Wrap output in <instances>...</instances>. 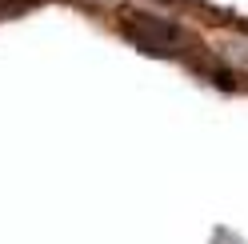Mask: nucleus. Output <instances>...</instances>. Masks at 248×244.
Wrapping results in <instances>:
<instances>
[{
  "instance_id": "obj_1",
  "label": "nucleus",
  "mask_w": 248,
  "mask_h": 244,
  "mask_svg": "<svg viewBox=\"0 0 248 244\" xmlns=\"http://www.w3.org/2000/svg\"><path fill=\"white\" fill-rule=\"evenodd\" d=\"M132 44H140L148 52H160V56H180L184 48H192V36L184 28L168 24V20H156V16H136L128 12V24H124Z\"/></svg>"
},
{
  "instance_id": "obj_2",
  "label": "nucleus",
  "mask_w": 248,
  "mask_h": 244,
  "mask_svg": "<svg viewBox=\"0 0 248 244\" xmlns=\"http://www.w3.org/2000/svg\"><path fill=\"white\" fill-rule=\"evenodd\" d=\"M36 0H0V16H12V12H24V8H32Z\"/></svg>"
}]
</instances>
